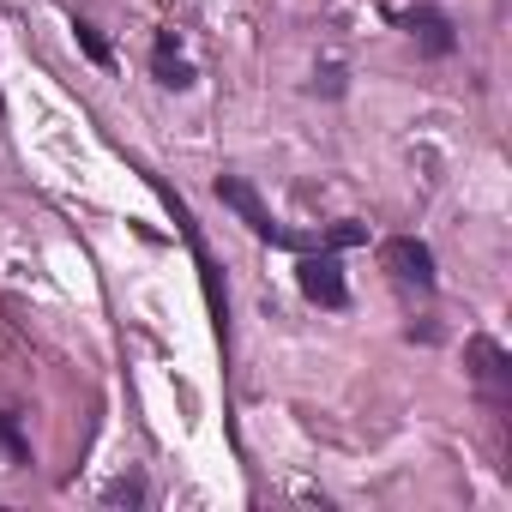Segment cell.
Instances as JSON below:
<instances>
[{"instance_id":"obj_1","label":"cell","mask_w":512,"mask_h":512,"mask_svg":"<svg viewBox=\"0 0 512 512\" xmlns=\"http://www.w3.org/2000/svg\"><path fill=\"white\" fill-rule=\"evenodd\" d=\"M217 199H223V205H229V211H235V217H241V223H247L253 235H260V241H272V247H308V241H302L296 229H284V223H278V217L266 211V199L253 193V187H247L241 175H217Z\"/></svg>"},{"instance_id":"obj_2","label":"cell","mask_w":512,"mask_h":512,"mask_svg":"<svg viewBox=\"0 0 512 512\" xmlns=\"http://www.w3.org/2000/svg\"><path fill=\"white\" fill-rule=\"evenodd\" d=\"M464 368H470V380L482 386V398H488L494 410H506V404H512V356H506L494 338H482V332H476V338L464 344Z\"/></svg>"},{"instance_id":"obj_3","label":"cell","mask_w":512,"mask_h":512,"mask_svg":"<svg viewBox=\"0 0 512 512\" xmlns=\"http://www.w3.org/2000/svg\"><path fill=\"white\" fill-rule=\"evenodd\" d=\"M296 278H302V296H308V302H320V308H332V314L350 302V284H344V260H338V247L302 253Z\"/></svg>"},{"instance_id":"obj_4","label":"cell","mask_w":512,"mask_h":512,"mask_svg":"<svg viewBox=\"0 0 512 512\" xmlns=\"http://www.w3.org/2000/svg\"><path fill=\"white\" fill-rule=\"evenodd\" d=\"M380 253H386V266H392L404 284L434 290V247H428V241H416V235H392Z\"/></svg>"},{"instance_id":"obj_5","label":"cell","mask_w":512,"mask_h":512,"mask_svg":"<svg viewBox=\"0 0 512 512\" xmlns=\"http://www.w3.org/2000/svg\"><path fill=\"white\" fill-rule=\"evenodd\" d=\"M398 25L416 37V49H422V55H452V49H458L452 19H446L440 7H404V13H398Z\"/></svg>"},{"instance_id":"obj_6","label":"cell","mask_w":512,"mask_h":512,"mask_svg":"<svg viewBox=\"0 0 512 512\" xmlns=\"http://www.w3.org/2000/svg\"><path fill=\"white\" fill-rule=\"evenodd\" d=\"M151 73H157V85H169V91H187V85H193V67L175 55V37H169V31H163L157 49H151Z\"/></svg>"},{"instance_id":"obj_7","label":"cell","mask_w":512,"mask_h":512,"mask_svg":"<svg viewBox=\"0 0 512 512\" xmlns=\"http://www.w3.org/2000/svg\"><path fill=\"white\" fill-rule=\"evenodd\" d=\"M0 452L13 464H31V440L19 434V416H7V410H0Z\"/></svg>"},{"instance_id":"obj_8","label":"cell","mask_w":512,"mask_h":512,"mask_svg":"<svg viewBox=\"0 0 512 512\" xmlns=\"http://www.w3.org/2000/svg\"><path fill=\"white\" fill-rule=\"evenodd\" d=\"M73 37H79V49H85V55H91L97 67H109V61H115V55H109V43H103V37H97V31L85 25V19H73Z\"/></svg>"},{"instance_id":"obj_9","label":"cell","mask_w":512,"mask_h":512,"mask_svg":"<svg viewBox=\"0 0 512 512\" xmlns=\"http://www.w3.org/2000/svg\"><path fill=\"white\" fill-rule=\"evenodd\" d=\"M103 500H109V506H139V500H145V482H139V476H121V482L103 488Z\"/></svg>"},{"instance_id":"obj_10","label":"cell","mask_w":512,"mask_h":512,"mask_svg":"<svg viewBox=\"0 0 512 512\" xmlns=\"http://www.w3.org/2000/svg\"><path fill=\"white\" fill-rule=\"evenodd\" d=\"M356 241H368V223H332V235H326V247H356Z\"/></svg>"}]
</instances>
